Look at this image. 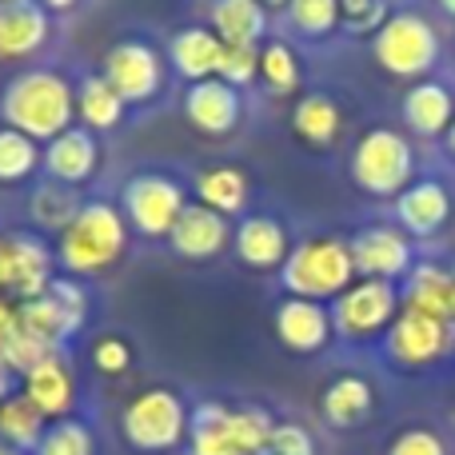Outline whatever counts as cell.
I'll return each instance as SVG.
<instances>
[{"mask_svg":"<svg viewBox=\"0 0 455 455\" xmlns=\"http://www.w3.org/2000/svg\"><path fill=\"white\" fill-rule=\"evenodd\" d=\"M0 120L36 144L56 140L76 120V84L56 68H24L0 92Z\"/></svg>","mask_w":455,"mask_h":455,"instance_id":"1","label":"cell"},{"mask_svg":"<svg viewBox=\"0 0 455 455\" xmlns=\"http://www.w3.org/2000/svg\"><path fill=\"white\" fill-rule=\"evenodd\" d=\"M128 220L120 212V204L108 200H88L80 208V216L60 232L56 240V267L84 280V275H100L104 267H112L128 248Z\"/></svg>","mask_w":455,"mask_h":455,"instance_id":"2","label":"cell"},{"mask_svg":"<svg viewBox=\"0 0 455 455\" xmlns=\"http://www.w3.org/2000/svg\"><path fill=\"white\" fill-rule=\"evenodd\" d=\"M360 280L352 264V243L339 235H307V240L291 243L288 259L280 267V283L288 296L299 299H336L344 296L352 283Z\"/></svg>","mask_w":455,"mask_h":455,"instance_id":"3","label":"cell"},{"mask_svg":"<svg viewBox=\"0 0 455 455\" xmlns=\"http://www.w3.org/2000/svg\"><path fill=\"white\" fill-rule=\"evenodd\" d=\"M416 152L411 140L395 128H368L352 152V184L376 200H395L411 188Z\"/></svg>","mask_w":455,"mask_h":455,"instance_id":"4","label":"cell"},{"mask_svg":"<svg viewBox=\"0 0 455 455\" xmlns=\"http://www.w3.org/2000/svg\"><path fill=\"white\" fill-rule=\"evenodd\" d=\"M371 56L392 76L419 80L440 60V32L419 12H392L384 28L371 36Z\"/></svg>","mask_w":455,"mask_h":455,"instance_id":"5","label":"cell"},{"mask_svg":"<svg viewBox=\"0 0 455 455\" xmlns=\"http://www.w3.org/2000/svg\"><path fill=\"white\" fill-rule=\"evenodd\" d=\"M188 408L172 387H148L128 400L120 416V432L136 451H172L188 435Z\"/></svg>","mask_w":455,"mask_h":455,"instance_id":"6","label":"cell"},{"mask_svg":"<svg viewBox=\"0 0 455 455\" xmlns=\"http://www.w3.org/2000/svg\"><path fill=\"white\" fill-rule=\"evenodd\" d=\"M188 208V192L176 176L168 172H136L128 176L124 192H120V212L136 235L160 240L176 228V220Z\"/></svg>","mask_w":455,"mask_h":455,"instance_id":"7","label":"cell"},{"mask_svg":"<svg viewBox=\"0 0 455 455\" xmlns=\"http://www.w3.org/2000/svg\"><path fill=\"white\" fill-rule=\"evenodd\" d=\"M403 299L400 288L387 280H355L344 296L331 299V323H336L339 336L347 339H371L395 323Z\"/></svg>","mask_w":455,"mask_h":455,"instance_id":"8","label":"cell"},{"mask_svg":"<svg viewBox=\"0 0 455 455\" xmlns=\"http://www.w3.org/2000/svg\"><path fill=\"white\" fill-rule=\"evenodd\" d=\"M104 80L120 92V100L132 104H148L152 96H160L164 88V56L148 44V40H116L104 52Z\"/></svg>","mask_w":455,"mask_h":455,"instance_id":"9","label":"cell"},{"mask_svg":"<svg viewBox=\"0 0 455 455\" xmlns=\"http://www.w3.org/2000/svg\"><path fill=\"white\" fill-rule=\"evenodd\" d=\"M451 344H455L451 323L435 320V315H427V312H416V307H400L395 323L384 336L387 360L400 363V368H427V363H435L443 352H451Z\"/></svg>","mask_w":455,"mask_h":455,"instance_id":"10","label":"cell"},{"mask_svg":"<svg viewBox=\"0 0 455 455\" xmlns=\"http://www.w3.org/2000/svg\"><path fill=\"white\" fill-rule=\"evenodd\" d=\"M352 264L360 280H408L416 267V251H411V235L392 224H371L352 235Z\"/></svg>","mask_w":455,"mask_h":455,"instance_id":"11","label":"cell"},{"mask_svg":"<svg viewBox=\"0 0 455 455\" xmlns=\"http://www.w3.org/2000/svg\"><path fill=\"white\" fill-rule=\"evenodd\" d=\"M272 328H275V339H280L288 352L312 355V352H323V347H328L336 323H331V307L315 304V299L283 296L280 304H275Z\"/></svg>","mask_w":455,"mask_h":455,"instance_id":"12","label":"cell"},{"mask_svg":"<svg viewBox=\"0 0 455 455\" xmlns=\"http://www.w3.org/2000/svg\"><path fill=\"white\" fill-rule=\"evenodd\" d=\"M235 228L228 224V216L212 212L204 204H188L184 216L176 220V228L168 232V243L180 259H192V264H204V259H216L220 251L232 243Z\"/></svg>","mask_w":455,"mask_h":455,"instance_id":"13","label":"cell"},{"mask_svg":"<svg viewBox=\"0 0 455 455\" xmlns=\"http://www.w3.org/2000/svg\"><path fill=\"white\" fill-rule=\"evenodd\" d=\"M240 92L232 84H224L220 76L200 80V84H188L184 92V120H188L196 132L204 136H228L240 124Z\"/></svg>","mask_w":455,"mask_h":455,"instance_id":"14","label":"cell"},{"mask_svg":"<svg viewBox=\"0 0 455 455\" xmlns=\"http://www.w3.org/2000/svg\"><path fill=\"white\" fill-rule=\"evenodd\" d=\"M40 168H44L48 180H56V184H72V188L88 184L96 176V168H100V144H96V132L72 124L68 132H60L56 140L44 144V164Z\"/></svg>","mask_w":455,"mask_h":455,"instance_id":"15","label":"cell"},{"mask_svg":"<svg viewBox=\"0 0 455 455\" xmlns=\"http://www.w3.org/2000/svg\"><path fill=\"white\" fill-rule=\"evenodd\" d=\"M8 235H12V280H8V296H16L20 304L24 299L48 296V288L56 280V251L32 232H8Z\"/></svg>","mask_w":455,"mask_h":455,"instance_id":"16","label":"cell"},{"mask_svg":"<svg viewBox=\"0 0 455 455\" xmlns=\"http://www.w3.org/2000/svg\"><path fill=\"white\" fill-rule=\"evenodd\" d=\"M20 379H24L20 395L40 411V416L68 419L72 403H76V379H72V368H68V360H64V352L48 355L44 363H36V368Z\"/></svg>","mask_w":455,"mask_h":455,"instance_id":"17","label":"cell"},{"mask_svg":"<svg viewBox=\"0 0 455 455\" xmlns=\"http://www.w3.org/2000/svg\"><path fill=\"white\" fill-rule=\"evenodd\" d=\"M48 12L36 0H16V4H0V60H24L36 56L48 44Z\"/></svg>","mask_w":455,"mask_h":455,"instance_id":"18","label":"cell"},{"mask_svg":"<svg viewBox=\"0 0 455 455\" xmlns=\"http://www.w3.org/2000/svg\"><path fill=\"white\" fill-rule=\"evenodd\" d=\"M232 251L240 256V264L267 272V267H283L291 243L280 220H272V216H243L232 232Z\"/></svg>","mask_w":455,"mask_h":455,"instance_id":"19","label":"cell"},{"mask_svg":"<svg viewBox=\"0 0 455 455\" xmlns=\"http://www.w3.org/2000/svg\"><path fill=\"white\" fill-rule=\"evenodd\" d=\"M395 220L408 235L424 240L435 235L443 224L451 220V196L440 180H416L408 192L395 196Z\"/></svg>","mask_w":455,"mask_h":455,"instance_id":"20","label":"cell"},{"mask_svg":"<svg viewBox=\"0 0 455 455\" xmlns=\"http://www.w3.org/2000/svg\"><path fill=\"white\" fill-rule=\"evenodd\" d=\"M400 112L411 132L424 136V140H435V136H448V128L455 120V96L440 80H416V84L403 92Z\"/></svg>","mask_w":455,"mask_h":455,"instance_id":"21","label":"cell"},{"mask_svg":"<svg viewBox=\"0 0 455 455\" xmlns=\"http://www.w3.org/2000/svg\"><path fill=\"white\" fill-rule=\"evenodd\" d=\"M220 52L224 40L216 36L204 24H192V28H180L168 44V64L172 72H180L188 84H200V80H212L216 68H220Z\"/></svg>","mask_w":455,"mask_h":455,"instance_id":"22","label":"cell"},{"mask_svg":"<svg viewBox=\"0 0 455 455\" xmlns=\"http://www.w3.org/2000/svg\"><path fill=\"white\" fill-rule=\"evenodd\" d=\"M20 328L44 347H52V352H64V344L84 328V315L68 312L56 296H36L20 304Z\"/></svg>","mask_w":455,"mask_h":455,"instance_id":"23","label":"cell"},{"mask_svg":"<svg viewBox=\"0 0 455 455\" xmlns=\"http://www.w3.org/2000/svg\"><path fill=\"white\" fill-rule=\"evenodd\" d=\"M208 24L224 44H259L267 32V8L264 0H212Z\"/></svg>","mask_w":455,"mask_h":455,"instance_id":"24","label":"cell"},{"mask_svg":"<svg viewBox=\"0 0 455 455\" xmlns=\"http://www.w3.org/2000/svg\"><path fill=\"white\" fill-rule=\"evenodd\" d=\"M403 307H416V312H427L435 320H448L451 323V267L443 264H416L408 272L400 288Z\"/></svg>","mask_w":455,"mask_h":455,"instance_id":"25","label":"cell"},{"mask_svg":"<svg viewBox=\"0 0 455 455\" xmlns=\"http://www.w3.org/2000/svg\"><path fill=\"white\" fill-rule=\"evenodd\" d=\"M248 196H251L248 176L232 164H212L196 176V204L212 208V212L228 216V220L248 208Z\"/></svg>","mask_w":455,"mask_h":455,"instance_id":"26","label":"cell"},{"mask_svg":"<svg viewBox=\"0 0 455 455\" xmlns=\"http://www.w3.org/2000/svg\"><path fill=\"white\" fill-rule=\"evenodd\" d=\"M124 108L128 104L120 100V92L104 76H84L76 84V120L88 132H112L124 120Z\"/></svg>","mask_w":455,"mask_h":455,"instance_id":"27","label":"cell"},{"mask_svg":"<svg viewBox=\"0 0 455 455\" xmlns=\"http://www.w3.org/2000/svg\"><path fill=\"white\" fill-rule=\"evenodd\" d=\"M339 124H344L339 104L331 100L328 92H307V96H299L296 108H291V128H296V136L304 144H312V148H328L339 136Z\"/></svg>","mask_w":455,"mask_h":455,"instance_id":"28","label":"cell"},{"mask_svg":"<svg viewBox=\"0 0 455 455\" xmlns=\"http://www.w3.org/2000/svg\"><path fill=\"white\" fill-rule=\"evenodd\" d=\"M371 384L360 376H339L323 392V419L331 427H360L371 416Z\"/></svg>","mask_w":455,"mask_h":455,"instance_id":"29","label":"cell"},{"mask_svg":"<svg viewBox=\"0 0 455 455\" xmlns=\"http://www.w3.org/2000/svg\"><path fill=\"white\" fill-rule=\"evenodd\" d=\"M80 208H84V200L76 196V188H72V184L44 180V184H36V188H32V196H28L32 224L44 228V232H64V228L80 216Z\"/></svg>","mask_w":455,"mask_h":455,"instance_id":"30","label":"cell"},{"mask_svg":"<svg viewBox=\"0 0 455 455\" xmlns=\"http://www.w3.org/2000/svg\"><path fill=\"white\" fill-rule=\"evenodd\" d=\"M192 451L188 455H240L232 443V408L224 403H196L192 408Z\"/></svg>","mask_w":455,"mask_h":455,"instance_id":"31","label":"cell"},{"mask_svg":"<svg viewBox=\"0 0 455 455\" xmlns=\"http://www.w3.org/2000/svg\"><path fill=\"white\" fill-rule=\"evenodd\" d=\"M44 432H48V419L24 395H8L0 403V443H8L16 451H36Z\"/></svg>","mask_w":455,"mask_h":455,"instance_id":"32","label":"cell"},{"mask_svg":"<svg viewBox=\"0 0 455 455\" xmlns=\"http://www.w3.org/2000/svg\"><path fill=\"white\" fill-rule=\"evenodd\" d=\"M44 164V148L32 136L0 124V184H24Z\"/></svg>","mask_w":455,"mask_h":455,"instance_id":"33","label":"cell"},{"mask_svg":"<svg viewBox=\"0 0 455 455\" xmlns=\"http://www.w3.org/2000/svg\"><path fill=\"white\" fill-rule=\"evenodd\" d=\"M259 76H264V84L272 88L275 96H291L299 88V80H304L296 48H291L288 40H267V44L259 48Z\"/></svg>","mask_w":455,"mask_h":455,"instance_id":"34","label":"cell"},{"mask_svg":"<svg viewBox=\"0 0 455 455\" xmlns=\"http://www.w3.org/2000/svg\"><path fill=\"white\" fill-rule=\"evenodd\" d=\"M288 20L299 36L323 40L339 28V0H288Z\"/></svg>","mask_w":455,"mask_h":455,"instance_id":"35","label":"cell"},{"mask_svg":"<svg viewBox=\"0 0 455 455\" xmlns=\"http://www.w3.org/2000/svg\"><path fill=\"white\" fill-rule=\"evenodd\" d=\"M275 419L264 408H232V443L240 455H267Z\"/></svg>","mask_w":455,"mask_h":455,"instance_id":"36","label":"cell"},{"mask_svg":"<svg viewBox=\"0 0 455 455\" xmlns=\"http://www.w3.org/2000/svg\"><path fill=\"white\" fill-rule=\"evenodd\" d=\"M92 432L80 419H56L32 455H92Z\"/></svg>","mask_w":455,"mask_h":455,"instance_id":"37","label":"cell"},{"mask_svg":"<svg viewBox=\"0 0 455 455\" xmlns=\"http://www.w3.org/2000/svg\"><path fill=\"white\" fill-rule=\"evenodd\" d=\"M259 48H264V44H224L216 76L240 92L243 84H251V80L259 76Z\"/></svg>","mask_w":455,"mask_h":455,"instance_id":"38","label":"cell"},{"mask_svg":"<svg viewBox=\"0 0 455 455\" xmlns=\"http://www.w3.org/2000/svg\"><path fill=\"white\" fill-rule=\"evenodd\" d=\"M387 0H339V28L355 36H376L387 24Z\"/></svg>","mask_w":455,"mask_h":455,"instance_id":"39","label":"cell"},{"mask_svg":"<svg viewBox=\"0 0 455 455\" xmlns=\"http://www.w3.org/2000/svg\"><path fill=\"white\" fill-rule=\"evenodd\" d=\"M0 352H4L8 368H12L16 376H28V371L36 368V363H44L48 355H56L52 347H44V344H40V339H32V336H28V331H24V328L16 331V336L8 339V344L0 347Z\"/></svg>","mask_w":455,"mask_h":455,"instance_id":"40","label":"cell"},{"mask_svg":"<svg viewBox=\"0 0 455 455\" xmlns=\"http://www.w3.org/2000/svg\"><path fill=\"white\" fill-rule=\"evenodd\" d=\"M92 363H96V371H104V376H124V371L132 368V347H128V339H120V336H100L92 344Z\"/></svg>","mask_w":455,"mask_h":455,"instance_id":"41","label":"cell"},{"mask_svg":"<svg viewBox=\"0 0 455 455\" xmlns=\"http://www.w3.org/2000/svg\"><path fill=\"white\" fill-rule=\"evenodd\" d=\"M267 455H315V440H312V432L299 424H275Z\"/></svg>","mask_w":455,"mask_h":455,"instance_id":"42","label":"cell"},{"mask_svg":"<svg viewBox=\"0 0 455 455\" xmlns=\"http://www.w3.org/2000/svg\"><path fill=\"white\" fill-rule=\"evenodd\" d=\"M387 455H448V451H443V440L435 432H427V427H408V432L395 435Z\"/></svg>","mask_w":455,"mask_h":455,"instance_id":"43","label":"cell"},{"mask_svg":"<svg viewBox=\"0 0 455 455\" xmlns=\"http://www.w3.org/2000/svg\"><path fill=\"white\" fill-rule=\"evenodd\" d=\"M48 296H56L68 312L76 315H88V291L80 280H52V288H48Z\"/></svg>","mask_w":455,"mask_h":455,"instance_id":"44","label":"cell"},{"mask_svg":"<svg viewBox=\"0 0 455 455\" xmlns=\"http://www.w3.org/2000/svg\"><path fill=\"white\" fill-rule=\"evenodd\" d=\"M16 331H20V304H12V299L0 291V347H4Z\"/></svg>","mask_w":455,"mask_h":455,"instance_id":"45","label":"cell"},{"mask_svg":"<svg viewBox=\"0 0 455 455\" xmlns=\"http://www.w3.org/2000/svg\"><path fill=\"white\" fill-rule=\"evenodd\" d=\"M8 280H12V235H0V291L8 296Z\"/></svg>","mask_w":455,"mask_h":455,"instance_id":"46","label":"cell"},{"mask_svg":"<svg viewBox=\"0 0 455 455\" xmlns=\"http://www.w3.org/2000/svg\"><path fill=\"white\" fill-rule=\"evenodd\" d=\"M12 384H16V371L8 368V360H4V352H0V403L12 395Z\"/></svg>","mask_w":455,"mask_h":455,"instance_id":"47","label":"cell"},{"mask_svg":"<svg viewBox=\"0 0 455 455\" xmlns=\"http://www.w3.org/2000/svg\"><path fill=\"white\" fill-rule=\"evenodd\" d=\"M44 12H68V8H76V0H36Z\"/></svg>","mask_w":455,"mask_h":455,"instance_id":"48","label":"cell"},{"mask_svg":"<svg viewBox=\"0 0 455 455\" xmlns=\"http://www.w3.org/2000/svg\"><path fill=\"white\" fill-rule=\"evenodd\" d=\"M443 140H448V152L455 156V120H451V128H448V136H443Z\"/></svg>","mask_w":455,"mask_h":455,"instance_id":"49","label":"cell"},{"mask_svg":"<svg viewBox=\"0 0 455 455\" xmlns=\"http://www.w3.org/2000/svg\"><path fill=\"white\" fill-rule=\"evenodd\" d=\"M451 328H455V267H451Z\"/></svg>","mask_w":455,"mask_h":455,"instance_id":"50","label":"cell"},{"mask_svg":"<svg viewBox=\"0 0 455 455\" xmlns=\"http://www.w3.org/2000/svg\"><path fill=\"white\" fill-rule=\"evenodd\" d=\"M440 8H443V12H448L451 20H455V0H440Z\"/></svg>","mask_w":455,"mask_h":455,"instance_id":"51","label":"cell"},{"mask_svg":"<svg viewBox=\"0 0 455 455\" xmlns=\"http://www.w3.org/2000/svg\"><path fill=\"white\" fill-rule=\"evenodd\" d=\"M264 8H288V0H264Z\"/></svg>","mask_w":455,"mask_h":455,"instance_id":"52","label":"cell"},{"mask_svg":"<svg viewBox=\"0 0 455 455\" xmlns=\"http://www.w3.org/2000/svg\"><path fill=\"white\" fill-rule=\"evenodd\" d=\"M0 455H24V451H16V448H8V443H0Z\"/></svg>","mask_w":455,"mask_h":455,"instance_id":"53","label":"cell"},{"mask_svg":"<svg viewBox=\"0 0 455 455\" xmlns=\"http://www.w3.org/2000/svg\"><path fill=\"white\" fill-rule=\"evenodd\" d=\"M0 4H16V0H0Z\"/></svg>","mask_w":455,"mask_h":455,"instance_id":"54","label":"cell"}]
</instances>
